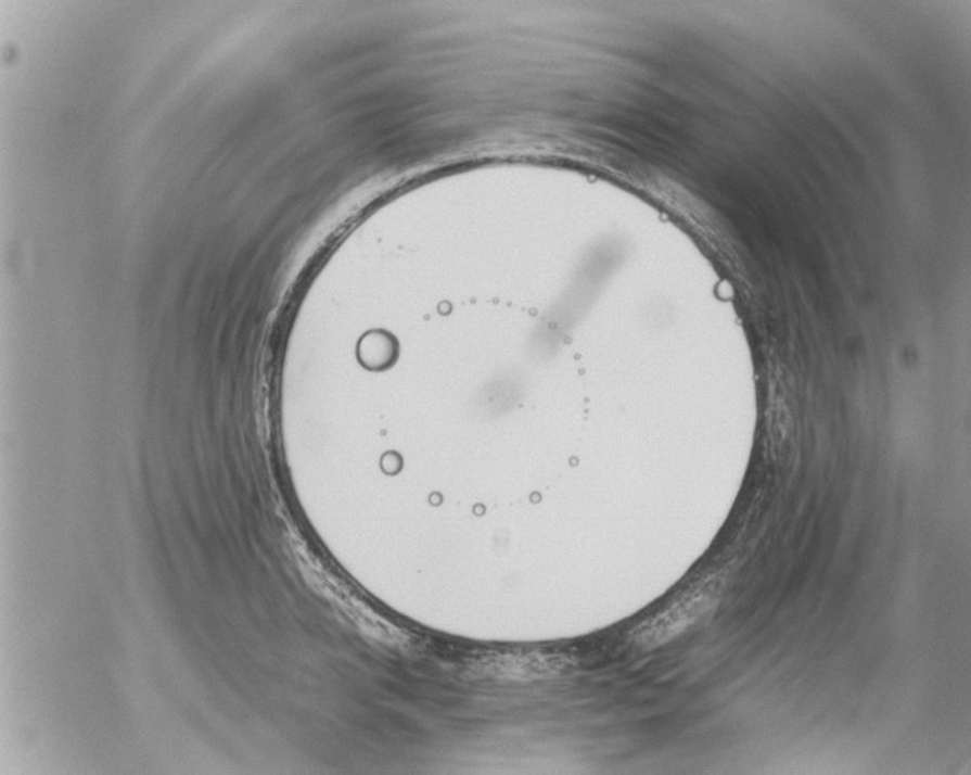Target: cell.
<instances>
[{
	"mask_svg": "<svg viewBox=\"0 0 971 775\" xmlns=\"http://www.w3.org/2000/svg\"><path fill=\"white\" fill-rule=\"evenodd\" d=\"M706 597H708V593L704 594L701 590L695 596L688 597L677 607L664 612L656 622H652L648 630L642 631L641 637L648 644H661L667 638L677 636L679 631L685 630L703 611L701 608H703V600H706Z\"/></svg>",
	"mask_w": 971,
	"mask_h": 775,
	"instance_id": "obj_1",
	"label": "cell"
}]
</instances>
